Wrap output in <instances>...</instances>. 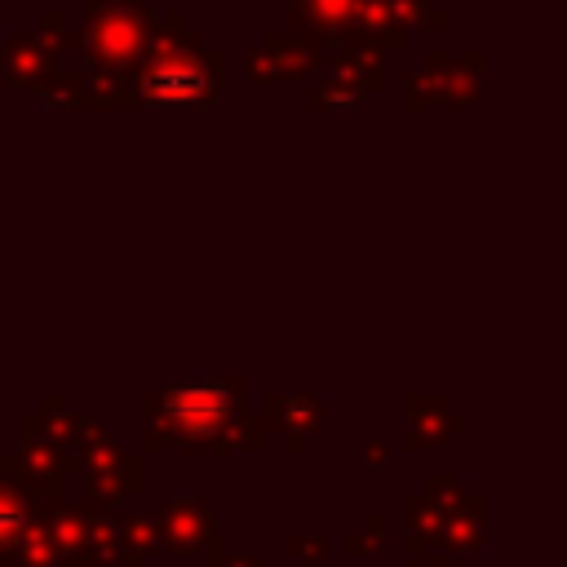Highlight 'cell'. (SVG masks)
Here are the masks:
<instances>
[{"mask_svg":"<svg viewBox=\"0 0 567 567\" xmlns=\"http://www.w3.org/2000/svg\"><path fill=\"white\" fill-rule=\"evenodd\" d=\"M146 93L159 106H199L208 93V75L199 62H168L146 80Z\"/></svg>","mask_w":567,"mask_h":567,"instance_id":"obj_1","label":"cell"},{"mask_svg":"<svg viewBox=\"0 0 567 567\" xmlns=\"http://www.w3.org/2000/svg\"><path fill=\"white\" fill-rule=\"evenodd\" d=\"M208 403H221V394H195V390H186V394H177L173 399V416H182L190 430H204V425H213L217 416H221V408H213L208 412Z\"/></svg>","mask_w":567,"mask_h":567,"instance_id":"obj_2","label":"cell"},{"mask_svg":"<svg viewBox=\"0 0 567 567\" xmlns=\"http://www.w3.org/2000/svg\"><path fill=\"white\" fill-rule=\"evenodd\" d=\"M18 527H22V509H18V501L9 492H0V549L18 536Z\"/></svg>","mask_w":567,"mask_h":567,"instance_id":"obj_3","label":"cell"}]
</instances>
